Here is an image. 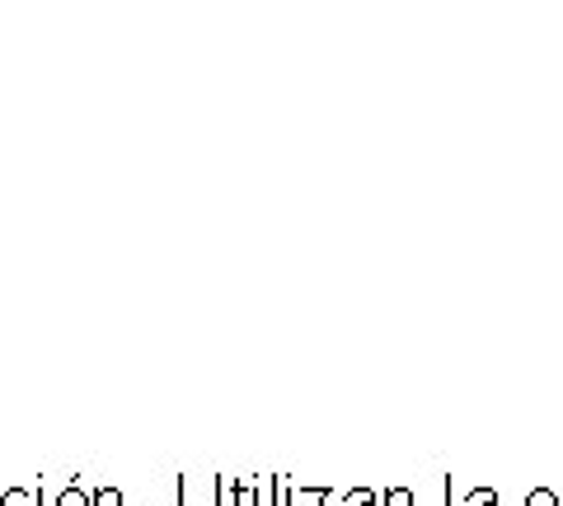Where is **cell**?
<instances>
[{
	"label": "cell",
	"instance_id": "6da1fadb",
	"mask_svg": "<svg viewBox=\"0 0 563 506\" xmlns=\"http://www.w3.org/2000/svg\"><path fill=\"white\" fill-rule=\"evenodd\" d=\"M0 506H28V493H24V487H14V493H5V502H0Z\"/></svg>",
	"mask_w": 563,
	"mask_h": 506
},
{
	"label": "cell",
	"instance_id": "7a4b0ae2",
	"mask_svg": "<svg viewBox=\"0 0 563 506\" xmlns=\"http://www.w3.org/2000/svg\"><path fill=\"white\" fill-rule=\"evenodd\" d=\"M61 506H85V497L81 493H67V497H61Z\"/></svg>",
	"mask_w": 563,
	"mask_h": 506
}]
</instances>
